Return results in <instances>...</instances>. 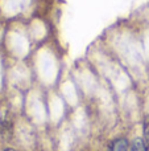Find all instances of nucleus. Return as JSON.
I'll return each mask as SVG.
<instances>
[{"instance_id":"20e7f679","label":"nucleus","mask_w":149,"mask_h":151,"mask_svg":"<svg viewBox=\"0 0 149 151\" xmlns=\"http://www.w3.org/2000/svg\"><path fill=\"white\" fill-rule=\"evenodd\" d=\"M1 151H18L17 149H15V147H11V146H7V147H4Z\"/></svg>"},{"instance_id":"f257e3e1","label":"nucleus","mask_w":149,"mask_h":151,"mask_svg":"<svg viewBox=\"0 0 149 151\" xmlns=\"http://www.w3.org/2000/svg\"><path fill=\"white\" fill-rule=\"evenodd\" d=\"M107 151H129V139L124 135L116 137L108 145Z\"/></svg>"},{"instance_id":"f03ea898","label":"nucleus","mask_w":149,"mask_h":151,"mask_svg":"<svg viewBox=\"0 0 149 151\" xmlns=\"http://www.w3.org/2000/svg\"><path fill=\"white\" fill-rule=\"evenodd\" d=\"M129 151H149L143 137H133L129 141Z\"/></svg>"},{"instance_id":"7ed1b4c3","label":"nucleus","mask_w":149,"mask_h":151,"mask_svg":"<svg viewBox=\"0 0 149 151\" xmlns=\"http://www.w3.org/2000/svg\"><path fill=\"white\" fill-rule=\"evenodd\" d=\"M143 139H144L145 145L149 149V114H147L144 117V121H143Z\"/></svg>"}]
</instances>
